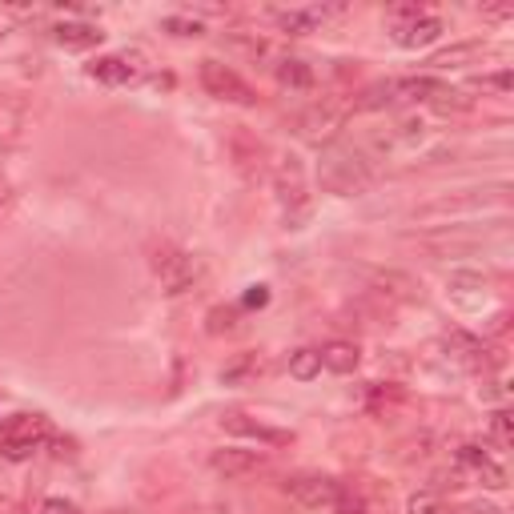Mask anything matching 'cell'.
Listing matches in <instances>:
<instances>
[{
	"label": "cell",
	"instance_id": "cell-1",
	"mask_svg": "<svg viewBox=\"0 0 514 514\" xmlns=\"http://www.w3.org/2000/svg\"><path fill=\"white\" fill-rule=\"evenodd\" d=\"M318 181H322L326 193L354 197V193H366L374 185V165L354 145H326L322 149V165H318Z\"/></svg>",
	"mask_w": 514,
	"mask_h": 514
},
{
	"label": "cell",
	"instance_id": "cell-2",
	"mask_svg": "<svg viewBox=\"0 0 514 514\" xmlns=\"http://www.w3.org/2000/svg\"><path fill=\"white\" fill-rule=\"evenodd\" d=\"M149 266H153V278L161 282V290H165L169 298L193 290V282H197V274H201V270H197V257L185 253V249L173 245V241H161V245L149 249Z\"/></svg>",
	"mask_w": 514,
	"mask_h": 514
},
{
	"label": "cell",
	"instance_id": "cell-3",
	"mask_svg": "<svg viewBox=\"0 0 514 514\" xmlns=\"http://www.w3.org/2000/svg\"><path fill=\"white\" fill-rule=\"evenodd\" d=\"M49 438H53V426H49L45 414H13L5 426H0V454H5L9 462H25Z\"/></svg>",
	"mask_w": 514,
	"mask_h": 514
},
{
	"label": "cell",
	"instance_id": "cell-4",
	"mask_svg": "<svg viewBox=\"0 0 514 514\" xmlns=\"http://www.w3.org/2000/svg\"><path fill=\"white\" fill-rule=\"evenodd\" d=\"M286 498L302 510H318V514H334V506L346 498V486L330 474H290L282 482Z\"/></svg>",
	"mask_w": 514,
	"mask_h": 514
},
{
	"label": "cell",
	"instance_id": "cell-5",
	"mask_svg": "<svg viewBox=\"0 0 514 514\" xmlns=\"http://www.w3.org/2000/svg\"><path fill=\"white\" fill-rule=\"evenodd\" d=\"M201 85H205V93L217 97V101H229V105H257L253 85H249L237 69H229V65H221V61H201Z\"/></svg>",
	"mask_w": 514,
	"mask_h": 514
},
{
	"label": "cell",
	"instance_id": "cell-6",
	"mask_svg": "<svg viewBox=\"0 0 514 514\" xmlns=\"http://www.w3.org/2000/svg\"><path fill=\"white\" fill-rule=\"evenodd\" d=\"M342 121H346V109H338L334 101H318V105H310L294 125H298V137L322 145V141H330V137L342 129Z\"/></svg>",
	"mask_w": 514,
	"mask_h": 514
},
{
	"label": "cell",
	"instance_id": "cell-7",
	"mask_svg": "<svg viewBox=\"0 0 514 514\" xmlns=\"http://www.w3.org/2000/svg\"><path fill=\"white\" fill-rule=\"evenodd\" d=\"M266 454L262 450H237V446H225V450H213L209 454V466L225 478H249L257 470H266Z\"/></svg>",
	"mask_w": 514,
	"mask_h": 514
},
{
	"label": "cell",
	"instance_id": "cell-8",
	"mask_svg": "<svg viewBox=\"0 0 514 514\" xmlns=\"http://www.w3.org/2000/svg\"><path fill=\"white\" fill-rule=\"evenodd\" d=\"M221 426H225L229 434H237V438H253V442H266V446H290V442H294L290 430L270 426V422H253L249 414H225Z\"/></svg>",
	"mask_w": 514,
	"mask_h": 514
},
{
	"label": "cell",
	"instance_id": "cell-9",
	"mask_svg": "<svg viewBox=\"0 0 514 514\" xmlns=\"http://www.w3.org/2000/svg\"><path fill=\"white\" fill-rule=\"evenodd\" d=\"M438 37H442V21L438 17L418 13V17H406V21H394V45L398 49H426Z\"/></svg>",
	"mask_w": 514,
	"mask_h": 514
},
{
	"label": "cell",
	"instance_id": "cell-10",
	"mask_svg": "<svg viewBox=\"0 0 514 514\" xmlns=\"http://www.w3.org/2000/svg\"><path fill=\"white\" fill-rule=\"evenodd\" d=\"M458 466L462 470H470L474 478H482V486L486 490H502L506 486V470L482 450V446H474V442H466V446H458Z\"/></svg>",
	"mask_w": 514,
	"mask_h": 514
},
{
	"label": "cell",
	"instance_id": "cell-11",
	"mask_svg": "<svg viewBox=\"0 0 514 514\" xmlns=\"http://www.w3.org/2000/svg\"><path fill=\"white\" fill-rule=\"evenodd\" d=\"M334 13H342V9H318V5H310V9H274L270 17H274V25H278L282 33L306 37V33H318V25H322L326 17H334Z\"/></svg>",
	"mask_w": 514,
	"mask_h": 514
},
{
	"label": "cell",
	"instance_id": "cell-12",
	"mask_svg": "<svg viewBox=\"0 0 514 514\" xmlns=\"http://www.w3.org/2000/svg\"><path fill=\"white\" fill-rule=\"evenodd\" d=\"M137 73H141V65L133 61V57H97L93 65H89V77L93 81H101V85H129V81H137Z\"/></svg>",
	"mask_w": 514,
	"mask_h": 514
},
{
	"label": "cell",
	"instance_id": "cell-13",
	"mask_svg": "<svg viewBox=\"0 0 514 514\" xmlns=\"http://www.w3.org/2000/svg\"><path fill=\"white\" fill-rule=\"evenodd\" d=\"M318 358H322V366L334 370V374H354L358 362H362V354H358L354 342H326V346L318 350Z\"/></svg>",
	"mask_w": 514,
	"mask_h": 514
},
{
	"label": "cell",
	"instance_id": "cell-14",
	"mask_svg": "<svg viewBox=\"0 0 514 514\" xmlns=\"http://www.w3.org/2000/svg\"><path fill=\"white\" fill-rule=\"evenodd\" d=\"M101 29L97 25H85V21H65V25H57V41L65 45V49H93V45H101Z\"/></svg>",
	"mask_w": 514,
	"mask_h": 514
},
{
	"label": "cell",
	"instance_id": "cell-15",
	"mask_svg": "<svg viewBox=\"0 0 514 514\" xmlns=\"http://www.w3.org/2000/svg\"><path fill=\"white\" fill-rule=\"evenodd\" d=\"M278 85L282 89H294V93H306V89H314V69L306 65V61H298V57H286V61H278Z\"/></svg>",
	"mask_w": 514,
	"mask_h": 514
},
{
	"label": "cell",
	"instance_id": "cell-16",
	"mask_svg": "<svg viewBox=\"0 0 514 514\" xmlns=\"http://www.w3.org/2000/svg\"><path fill=\"white\" fill-rule=\"evenodd\" d=\"M278 193H282L286 205H298L306 197V189H302V165L294 157H282V165H278Z\"/></svg>",
	"mask_w": 514,
	"mask_h": 514
},
{
	"label": "cell",
	"instance_id": "cell-17",
	"mask_svg": "<svg viewBox=\"0 0 514 514\" xmlns=\"http://www.w3.org/2000/svg\"><path fill=\"white\" fill-rule=\"evenodd\" d=\"M262 370H266V362L257 358V354H237V358H233V362L221 370V382H225V386H241V382L257 378Z\"/></svg>",
	"mask_w": 514,
	"mask_h": 514
},
{
	"label": "cell",
	"instance_id": "cell-18",
	"mask_svg": "<svg viewBox=\"0 0 514 514\" xmlns=\"http://www.w3.org/2000/svg\"><path fill=\"white\" fill-rule=\"evenodd\" d=\"M482 57H486V49H482V45H454V49H446V53L430 57V65H434V69H458V65H466V61H482Z\"/></svg>",
	"mask_w": 514,
	"mask_h": 514
},
{
	"label": "cell",
	"instance_id": "cell-19",
	"mask_svg": "<svg viewBox=\"0 0 514 514\" xmlns=\"http://www.w3.org/2000/svg\"><path fill=\"white\" fill-rule=\"evenodd\" d=\"M290 374H294L298 382H314V378L322 374L318 350H298V354H290Z\"/></svg>",
	"mask_w": 514,
	"mask_h": 514
},
{
	"label": "cell",
	"instance_id": "cell-20",
	"mask_svg": "<svg viewBox=\"0 0 514 514\" xmlns=\"http://www.w3.org/2000/svg\"><path fill=\"white\" fill-rule=\"evenodd\" d=\"M406 510H410V514H450V510L442 506V498H438V494H430V490H418V494H410Z\"/></svg>",
	"mask_w": 514,
	"mask_h": 514
},
{
	"label": "cell",
	"instance_id": "cell-21",
	"mask_svg": "<svg viewBox=\"0 0 514 514\" xmlns=\"http://www.w3.org/2000/svg\"><path fill=\"white\" fill-rule=\"evenodd\" d=\"M490 430H494V442L498 446H514V418H510V410H494V418H490Z\"/></svg>",
	"mask_w": 514,
	"mask_h": 514
},
{
	"label": "cell",
	"instance_id": "cell-22",
	"mask_svg": "<svg viewBox=\"0 0 514 514\" xmlns=\"http://www.w3.org/2000/svg\"><path fill=\"white\" fill-rule=\"evenodd\" d=\"M165 29H169V33H177V37H201V33H205L197 21H185V17H169V21H165Z\"/></svg>",
	"mask_w": 514,
	"mask_h": 514
},
{
	"label": "cell",
	"instance_id": "cell-23",
	"mask_svg": "<svg viewBox=\"0 0 514 514\" xmlns=\"http://www.w3.org/2000/svg\"><path fill=\"white\" fill-rule=\"evenodd\" d=\"M233 318H237V310H213V314H209V334L233 330Z\"/></svg>",
	"mask_w": 514,
	"mask_h": 514
},
{
	"label": "cell",
	"instance_id": "cell-24",
	"mask_svg": "<svg viewBox=\"0 0 514 514\" xmlns=\"http://www.w3.org/2000/svg\"><path fill=\"white\" fill-rule=\"evenodd\" d=\"M266 302H270V290H266V286H253V290L245 294V310H262Z\"/></svg>",
	"mask_w": 514,
	"mask_h": 514
},
{
	"label": "cell",
	"instance_id": "cell-25",
	"mask_svg": "<svg viewBox=\"0 0 514 514\" xmlns=\"http://www.w3.org/2000/svg\"><path fill=\"white\" fill-rule=\"evenodd\" d=\"M41 514H81L73 502H65V498H49L45 506H41Z\"/></svg>",
	"mask_w": 514,
	"mask_h": 514
},
{
	"label": "cell",
	"instance_id": "cell-26",
	"mask_svg": "<svg viewBox=\"0 0 514 514\" xmlns=\"http://www.w3.org/2000/svg\"><path fill=\"white\" fill-rule=\"evenodd\" d=\"M9 197V181H5V173H0V201Z\"/></svg>",
	"mask_w": 514,
	"mask_h": 514
}]
</instances>
